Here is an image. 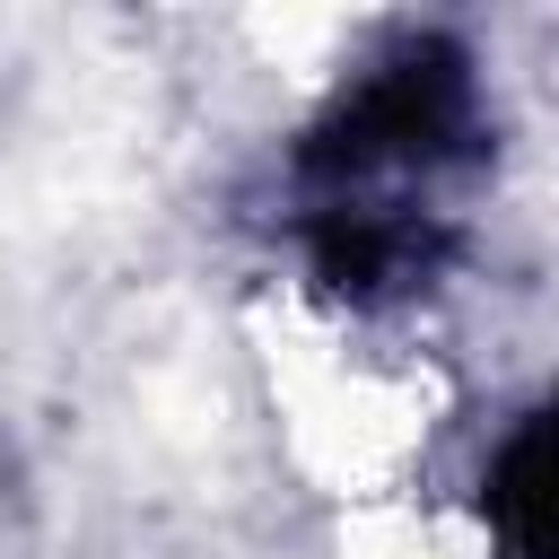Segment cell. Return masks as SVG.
I'll list each match as a JSON object with an SVG mask.
<instances>
[{
	"instance_id": "6da1fadb",
	"label": "cell",
	"mask_w": 559,
	"mask_h": 559,
	"mask_svg": "<svg viewBox=\"0 0 559 559\" xmlns=\"http://www.w3.org/2000/svg\"><path fill=\"white\" fill-rule=\"evenodd\" d=\"M489 515L515 559H559V402L533 411L489 463Z\"/></svg>"
}]
</instances>
